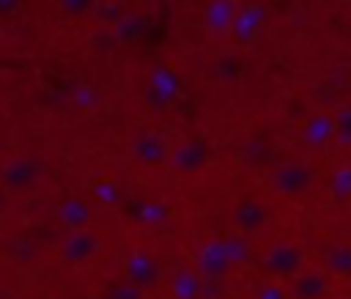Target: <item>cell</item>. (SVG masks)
I'll list each match as a JSON object with an SVG mask.
<instances>
[{
	"label": "cell",
	"mask_w": 351,
	"mask_h": 299,
	"mask_svg": "<svg viewBox=\"0 0 351 299\" xmlns=\"http://www.w3.org/2000/svg\"><path fill=\"white\" fill-rule=\"evenodd\" d=\"M318 291H321V283L313 277V280H307V283H302V288H299V294H302V299H315L318 296Z\"/></svg>",
	"instance_id": "cell-1"
},
{
	"label": "cell",
	"mask_w": 351,
	"mask_h": 299,
	"mask_svg": "<svg viewBox=\"0 0 351 299\" xmlns=\"http://www.w3.org/2000/svg\"><path fill=\"white\" fill-rule=\"evenodd\" d=\"M335 266L346 272V269L351 266V252H348V250H343V252H337V255H335Z\"/></svg>",
	"instance_id": "cell-2"
}]
</instances>
